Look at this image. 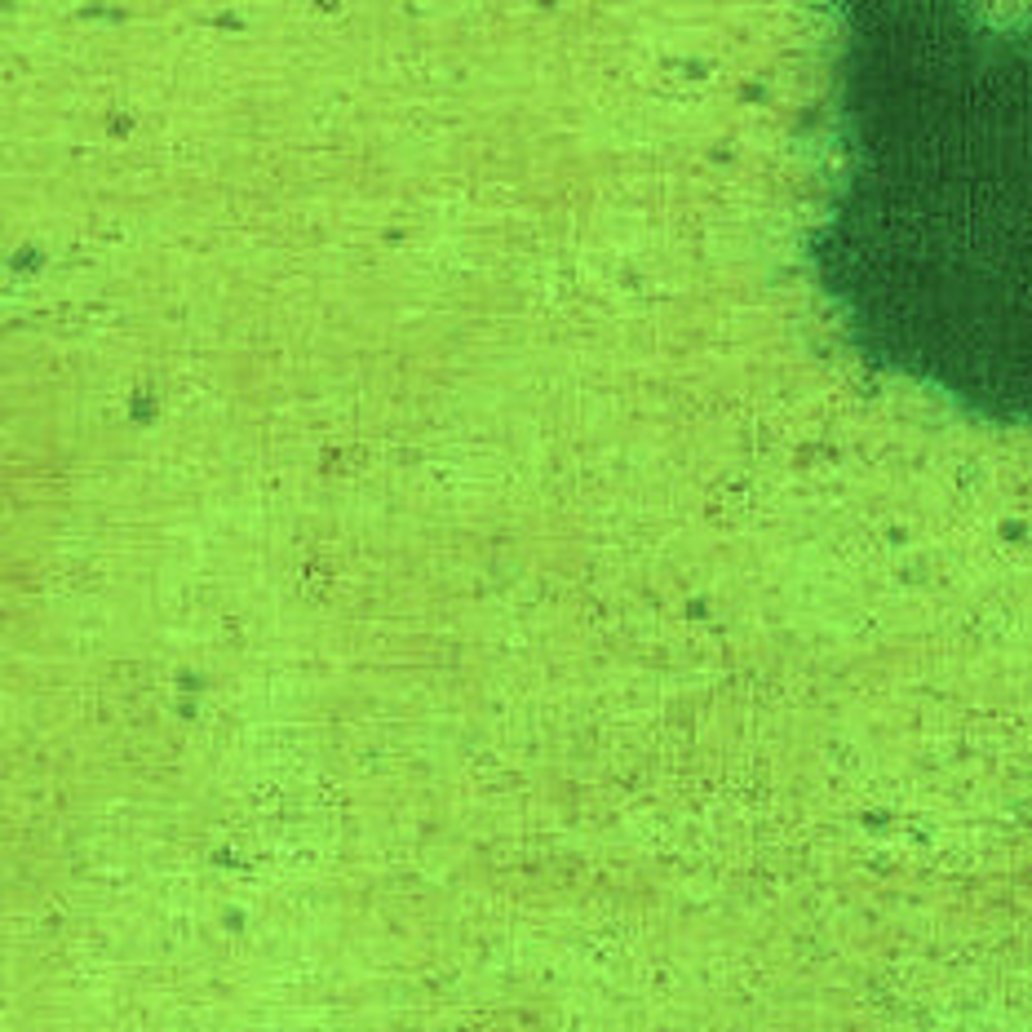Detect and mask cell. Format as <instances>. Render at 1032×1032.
Here are the masks:
<instances>
[{
	"instance_id": "obj_1",
	"label": "cell",
	"mask_w": 1032,
	"mask_h": 1032,
	"mask_svg": "<svg viewBox=\"0 0 1032 1032\" xmlns=\"http://www.w3.org/2000/svg\"><path fill=\"white\" fill-rule=\"evenodd\" d=\"M811 280L886 377L1032 426V5H833Z\"/></svg>"
}]
</instances>
